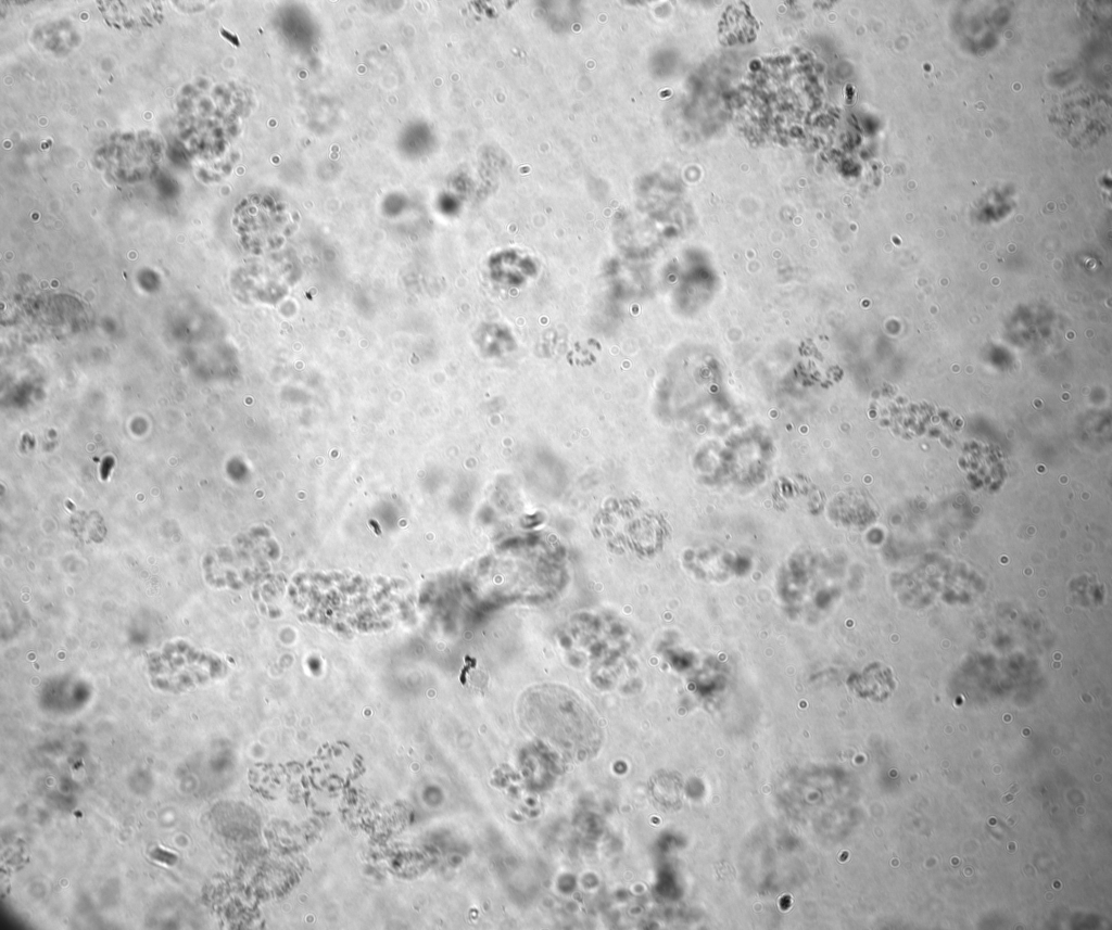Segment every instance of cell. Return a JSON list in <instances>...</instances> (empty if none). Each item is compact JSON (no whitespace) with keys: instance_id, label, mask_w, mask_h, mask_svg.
I'll list each match as a JSON object with an SVG mask.
<instances>
[{"instance_id":"1","label":"cell","mask_w":1112,"mask_h":930,"mask_svg":"<svg viewBox=\"0 0 1112 930\" xmlns=\"http://www.w3.org/2000/svg\"><path fill=\"white\" fill-rule=\"evenodd\" d=\"M518 716L532 739L566 761L586 760L601 748L597 716L566 687L545 684L529 688L520 698Z\"/></svg>"}]
</instances>
